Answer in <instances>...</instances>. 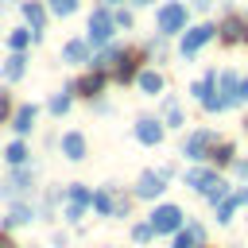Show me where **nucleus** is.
Here are the masks:
<instances>
[{
  "label": "nucleus",
  "instance_id": "nucleus-1",
  "mask_svg": "<svg viewBox=\"0 0 248 248\" xmlns=\"http://www.w3.org/2000/svg\"><path fill=\"white\" fill-rule=\"evenodd\" d=\"M186 186H194L198 194H205L213 205L229 194V182H225L217 170H209V167H194V170H186Z\"/></svg>",
  "mask_w": 248,
  "mask_h": 248
},
{
  "label": "nucleus",
  "instance_id": "nucleus-2",
  "mask_svg": "<svg viewBox=\"0 0 248 248\" xmlns=\"http://www.w3.org/2000/svg\"><path fill=\"white\" fill-rule=\"evenodd\" d=\"M159 35H178V31H186V4L182 0H170V4H163L159 8Z\"/></svg>",
  "mask_w": 248,
  "mask_h": 248
},
{
  "label": "nucleus",
  "instance_id": "nucleus-3",
  "mask_svg": "<svg viewBox=\"0 0 248 248\" xmlns=\"http://www.w3.org/2000/svg\"><path fill=\"white\" fill-rule=\"evenodd\" d=\"M147 221H151V229H155V236H159V232H178L186 217H182V209H178V205H170V202H167V205H155Z\"/></svg>",
  "mask_w": 248,
  "mask_h": 248
},
{
  "label": "nucleus",
  "instance_id": "nucleus-4",
  "mask_svg": "<svg viewBox=\"0 0 248 248\" xmlns=\"http://www.w3.org/2000/svg\"><path fill=\"white\" fill-rule=\"evenodd\" d=\"M112 31H116L112 12H108V8H97V12L89 16V43H93V46H105V43L112 39Z\"/></svg>",
  "mask_w": 248,
  "mask_h": 248
},
{
  "label": "nucleus",
  "instance_id": "nucleus-5",
  "mask_svg": "<svg viewBox=\"0 0 248 248\" xmlns=\"http://www.w3.org/2000/svg\"><path fill=\"white\" fill-rule=\"evenodd\" d=\"M31 190H35V174H31L27 167H16V170L0 182V194H4V198H12V202H16V198H23V194H31Z\"/></svg>",
  "mask_w": 248,
  "mask_h": 248
},
{
  "label": "nucleus",
  "instance_id": "nucleus-6",
  "mask_svg": "<svg viewBox=\"0 0 248 248\" xmlns=\"http://www.w3.org/2000/svg\"><path fill=\"white\" fill-rule=\"evenodd\" d=\"M213 140H217V132H209V128H198V132H190V136H186V143H182V155H186V159H209V147H213Z\"/></svg>",
  "mask_w": 248,
  "mask_h": 248
},
{
  "label": "nucleus",
  "instance_id": "nucleus-7",
  "mask_svg": "<svg viewBox=\"0 0 248 248\" xmlns=\"http://www.w3.org/2000/svg\"><path fill=\"white\" fill-rule=\"evenodd\" d=\"M213 35H217V27H213V23H198V27H190V31L182 35V54H186V58H190V54H198Z\"/></svg>",
  "mask_w": 248,
  "mask_h": 248
},
{
  "label": "nucleus",
  "instance_id": "nucleus-8",
  "mask_svg": "<svg viewBox=\"0 0 248 248\" xmlns=\"http://www.w3.org/2000/svg\"><path fill=\"white\" fill-rule=\"evenodd\" d=\"M167 190V174L163 170H143L136 182V198H159Z\"/></svg>",
  "mask_w": 248,
  "mask_h": 248
},
{
  "label": "nucleus",
  "instance_id": "nucleus-9",
  "mask_svg": "<svg viewBox=\"0 0 248 248\" xmlns=\"http://www.w3.org/2000/svg\"><path fill=\"white\" fill-rule=\"evenodd\" d=\"M163 128H167L163 120H155V116H140V120H136V140L147 143V147H155V143L163 140Z\"/></svg>",
  "mask_w": 248,
  "mask_h": 248
},
{
  "label": "nucleus",
  "instance_id": "nucleus-10",
  "mask_svg": "<svg viewBox=\"0 0 248 248\" xmlns=\"http://www.w3.org/2000/svg\"><path fill=\"white\" fill-rule=\"evenodd\" d=\"M217 31H221L225 43H248V19H240V16H229Z\"/></svg>",
  "mask_w": 248,
  "mask_h": 248
},
{
  "label": "nucleus",
  "instance_id": "nucleus-11",
  "mask_svg": "<svg viewBox=\"0 0 248 248\" xmlns=\"http://www.w3.org/2000/svg\"><path fill=\"white\" fill-rule=\"evenodd\" d=\"M70 89H74L78 97H89V101H93V97H97V93L105 89V74H101V70H93V74H85V78H78V81H74Z\"/></svg>",
  "mask_w": 248,
  "mask_h": 248
},
{
  "label": "nucleus",
  "instance_id": "nucleus-12",
  "mask_svg": "<svg viewBox=\"0 0 248 248\" xmlns=\"http://www.w3.org/2000/svg\"><path fill=\"white\" fill-rule=\"evenodd\" d=\"M35 120H39V108H35V105H19V108L12 112V128H16V136H27V132L35 128Z\"/></svg>",
  "mask_w": 248,
  "mask_h": 248
},
{
  "label": "nucleus",
  "instance_id": "nucleus-13",
  "mask_svg": "<svg viewBox=\"0 0 248 248\" xmlns=\"http://www.w3.org/2000/svg\"><path fill=\"white\" fill-rule=\"evenodd\" d=\"M31 217H35V209H31L27 202H12V209H8V217L0 221V229H16V225H31Z\"/></svg>",
  "mask_w": 248,
  "mask_h": 248
},
{
  "label": "nucleus",
  "instance_id": "nucleus-14",
  "mask_svg": "<svg viewBox=\"0 0 248 248\" xmlns=\"http://www.w3.org/2000/svg\"><path fill=\"white\" fill-rule=\"evenodd\" d=\"M116 198H120V194H116L112 186H105V190L93 194V209H97L101 217H116Z\"/></svg>",
  "mask_w": 248,
  "mask_h": 248
},
{
  "label": "nucleus",
  "instance_id": "nucleus-15",
  "mask_svg": "<svg viewBox=\"0 0 248 248\" xmlns=\"http://www.w3.org/2000/svg\"><path fill=\"white\" fill-rule=\"evenodd\" d=\"M202 240H205L202 225H186V229L174 232V248H202Z\"/></svg>",
  "mask_w": 248,
  "mask_h": 248
},
{
  "label": "nucleus",
  "instance_id": "nucleus-16",
  "mask_svg": "<svg viewBox=\"0 0 248 248\" xmlns=\"http://www.w3.org/2000/svg\"><path fill=\"white\" fill-rule=\"evenodd\" d=\"M62 155L74 159V163L85 159V136H81V132H66V136H62Z\"/></svg>",
  "mask_w": 248,
  "mask_h": 248
},
{
  "label": "nucleus",
  "instance_id": "nucleus-17",
  "mask_svg": "<svg viewBox=\"0 0 248 248\" xmlns=\"http://www.w3.org/2000/svg\"><path fill=\"white\" fill-rule=\"evenodd\" d=\"M120 54H124V46H105L97 58H93V70H116V62H120Z\"/></svg>",
  "mask_w": 248,
  "mask_h": 248
},
{
  "label": "nucleus",
  "instance_id": "nucleus-18",
  "mask_svg": "<svg viewBox=\"0 0 248 248\" xmlns=\"http://www.w3.org/2000/svg\"><path fill=\"white\" fill-rule=\"evenodd\" d=\"M23 70H27L23 50H12V58L4 62V81H19V78H23Z\"/></svg>",
  "mask_w": 248,
  "mask_h": 248
},
{
  "label": "nucleus",
  "instance_id": "nucleus-19",
  "mask_svg": "<svg viewBox=\"0 0 248 248\" xmlns=\"http://www.w3.org/2000/svg\"><path fill=\"white\" fill-rule=\"evenodd\" d=\"M23 16H27L31 31H43V23H46V8H43L39 0H27V4H23Z\"/></svg>",
  "mask_w": 248,
  "mask_h": 248
},
{
  "label": "nucleus",
  "instance_id": "nucleus-20",
  "mask_svg": "<svg viewBox=\"0 0 248 248\" xmlns=\"http://www.w3.org/2000/svg\"><path fill=\"white\" fill-rule=\"evenodd\" d=\"M62 62H89V43H81V39L66 43L62 46Z\"/></svg>",
  "mask_w": 248,
  "mask_h": 248
},
{
  "label": "nucleus",
  "instance_id": "nucleus-21",
  "mask_svg": "<svg viewBox=\"0 0 248 248\" xmlns=\"http://www.w3.org/2000/svg\"><path fill=\"white\" fill-rule=\"evenodd\" d=\"M112 74H116V81H120V85H128V81H132V78H136V58H132V54H128V50H124V54H120V62H116V70H112Z\"/></svg>",
  "mask_w": 248,
  "mask_h": 248
},
{
  "label": "nucleus",
  "instance_id": "nucleus-22",
  "mask_svg": "<svg viewBox=\"0 0 248 248\" xmlns=\"http://www.w3.org/2000/svg\"><path fill=\"white\" fill-rule=\"evenodd\" d=\"M136 81H140V89H143L147 97H159V93H163V78H159L155 70H143V74H140Z\"/></svg>",
  "mask_w": 248,
  "mask_h": 248
},
{
  "label": "nucleus",
  "instance_id": "nucleus-23",
  "mask_svg": "<svg viewBox=\"0 0 248 248\" xmlns=\"http://www.w3.org/2000/svg\"><path fill=\"white\" fill-rule=\"evenodd\" d=\"M232 155H236V151H232V143H229V140H213V147H209V159H213L217 167L232 163Z\"/></svg>",
  "mask_w": 248,
  "mask_h": 248
},
{
  "label": "nucleus",
  "instance_id": "nucleus-24",
  "mask_svg": "<svg viewBox=\"0 0 248 248\" xmlns=\"http://www.w3.org/2000/svg\"><path fill=\"white\" fill-rule=\"evenodd\" d=\"M163 124H167V128H182V124H186V120H182V108H178L174 97H167V105H163Z\"/></svg>",
  "mask_w": 248,
  "mask_h": 248
},
{
  "label": "nucleus",
  "instance_id": "nucleus-25",
  "mask_svg": "<svg viewBox=\"0 0 248 248\" xmlns=\"http://www.w3.org/2000/svg\"><path fill=\"white\" fill-rule=\"evenodd\" d=\"M27 155H31V151H27V143H23V140L8 143V151H4V159H8L12 167H23V163H27Z\"/></svg>",
  "mask_w": 248,
  "mask_h": 248
},
{
  "label": "nucleus",
  "instance_id": "nucleus-26",
  "mask_svg": "<svg viewBox=\"0 0 248 248\" xmlns=\"http://www.w3.org/2000/svg\"><path fill=\"white\" fill-rule=\"evenodd\" d=\"M213 85H217V74H213V70H209V74H205V78H198V81H194V85H190V93H194V97H198V101H202V97H209V93H213Z\"/></svg>",
  "mask_w": 248,
  "mask_h": 248
},
{
  "label": "nucleus",
  "instance_id": "nucleus-27",
  "mask_svg": "<svg viewBox=\"0 0 248 248\" xmlns=\"http://www.w3.org/2000/svg\"><path fill=\"white\" fill-rule=\"evenodd\" d=\"M27 43H35V31H27V27H19V31L8 35V46L12 50H27Z\"/></svg>",
  "mask_w": 248,
  "mask_h": 248
},
{
  "label": "nucleus",
  "instance_id": "nucleus-28",
  "mask_svg": "<svg viewBox=\"0 0 248 248\" xmlns=\"http://www.w3.org/2000/svg\"><path fill=\"white\" fill-rule=\"evenodd\" d=\"M70 101H74V89H66V93H54L46 108H50L54 116H62V112H70Z\"/></svg>",
  "mask_w": 248,
  "mask_h": 248
},
{
  "label": "nucleus",
  "instance_id": "nucleus-29",
  "mask_svg": "<svg viewBox=\"0 0 248 248\" xmlns=\"http://www.w3.org/2000/svg\"><path fill=\"white\" fill-rule=\"evenodd\" d=\"M66 198H70V202H78V205H93V190H85L81 182L66 186Z\"/></svg>",
  "mask_w": 248,
  "mask_h": 248
},
{
  "label": "nucleus",
  "instance_id": "nucleus-30",
  "mask_svg": "<svg viewBox=\"0 0 248 248\" xmlns=\"http://www.w3.org/2000/svg\"><path fill=\"white\" fill-rule=\"evenodd\" d=\"M236 205H240V202H236V194H225V198H221V205H217V221H221V225H225V221H232V209H236Z\"/></svg>",
  "mask_w": 248,
  "mask_h": 248
},
{
  "label": "nucleus",
  "instance_id": "nucleus-31",
  "mask_svg": "<svg viewBox=\"0 0 248 248\" xmlns=\"http://www.w3.org/2000/svg\"><path fill=\"white\" fill-rule=\"evenodd\" d=\"M151 236H155V229H151V221H143V225H136V229H132V240H136V244H147Z\"/></svg>",
  "mask_w": 248,
  "mask_h": 248
},
{
  "label": "nucleus",
  "instance_id": "nucleus-32",
  "mask_svg": "<svg viewBox=\"0 0 248 248\" xmlns=\"http://www.w3.org/2000/svg\"><path fill=\"white\" fill-rule=\"evenodd\" d=\"M74 8H78V0H50V12L54 16H70Z\"/></svg>",
  "mask_w": 248,
  "mask_h": 248
},
{
  "label": "nucleus",
  "instance_id": "nucleus-33",
  "mask_svg": "<svg viewBox=\"0 0 248 248\" xmlns=\"http://www.w3.org/2000/svg\"><path fill=\"white\" fill-rule=\"evenodd\" d=\"M81 213H85V205H78V202L66 205V221H81Z\"/></svg>",
  "mask_w": 248,
  "mask_h": 248
},
{
  "label": "nucleus",
  "instance_id": "nucleus-34",
  "mask_svg": "<svg viewBox=\"0 0 248 248\" xmlns=\"http://www.w3.org/2000/svg\"><path fill=\"white\" fill-rule=\"evenodd\" d=\"M8 116H12V97H8V93H0V124H4Z\"/></svg>",
  "mask_w": 248,
  "mask_h": 248
},
{
  "label": "nucleus",
  "instance_id": "nucleus-35",
  "mask_svg": "<svg viewBox=\"0 0 248 248\" xmlns=\"http://www.w3.org/2000/svg\"><path fill=\"white\" fill-rule=\"evenodd\" d=\"M112 19H116V27H132V16H128V12H116Z\"/></svg>",
  "mask_w": 248,
  "mask_h": 248
},
{
  "label": "nucleus",
  "instance_id": "nucleus-36",
  "mask_svg": "<svg viewBox=\"0 0 248 248\" xmlns=\"http://www.w3.org/2000/svg\"><path fill=\"white\" fill-rule=\"evenodd\" d=\"M0 248H19V244L8 236V229H0Z\"/></svg>",
  "mask_w": 248,
  "mask_h": 248
},
{
  "label": "nucleus",
  "instance_id": "nucleus-37",
  "mask_svg": "<svg viewBox=\"0 0 248 248\" xmlns=\"http://www.w3.org/2000/svg\"><path fill=\"white\" fill-rule=\"evenodd\" d=\"M236 174H240V178H248V159H240V163H236Z\"/></svg>",
  "mask_w": 248,
  "mask_h": 248
},
{
  "label": "nucleus",
  "instance_id": "nucleus-38",
  "mask_svg": "<svg viewBox=\"0 0 248 248\" xmlns=\"http://www.w3.org/2000/svg\"><path fill=\"white\" fill-rule=\"evenodd\" d=\"M236 202H240V205L248 209V190H236Z\"/></svg>",
  "mask_w": 248,
  "mask_h": 248
},
{
  "label": "nucleus",
  "instance_id": "nucleus-39",
  "mask_svg": "<svg viewBox=\"0 0 248 248\" xmlns=\"http://www.w3.org/2000/svg\"><path fill=\"white\" fill-rule=\"evenodd\" d=\"M136 4H151V0H136Z\"/></svg>",
  "mask_w": 248,
  "mask_h": 248
},
{
  "label": "nucleus",
  "instance_id": "nucleus-40",
  "mask_svg": "<svg viewBox=\"0 0 248 248\" xmlns=\"http://www.w3.org/2000/svg\"><path fill=\"white\" fill-rule=\"evenodd\" d=\"M198 4H209V0H198Z\"/></svg>",
  "mask_w": 248,
  "mask_h": 248
},
{
  "label": "nucleus",
  "instance_id": "nucleus-41",
  "mask_svg": "<svg viewBox=\"0 0 248 248\" xmlns=\"http://www.w3.org/2000/svg\"><path fill=\"white\" fill-rule=\"evenodd\" d=\"M244 132H248V120H244Z\"/></svg>",
  "mask_w": 248,
  "mask_h": 248
}]
</instances>
